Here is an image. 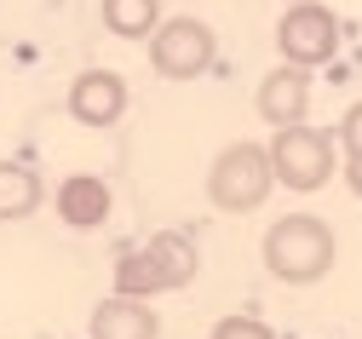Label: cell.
<instances>
[{"mask_svg": "<svg viewBox=\"0 0 362 339\" xmlns=\"http://www.w3.org/2000/svg\"><path fill=\"white\" fill-rule=\"evenodd\" d=\"M253 104H259V115L270 127H299L305 121V104H310V69L282 58V69H270L259 81V98Z\"/></svg>", "mask_w": 362, "mask_h": 339, "instance_id": "7", "label": "cell"}, {"mask_svg": "<svg viewBox=\"0 0 362 339\" xmlns=\"http://www.w3.org/2000/svg\"><path fill=\"white\" fill-rule=\"evenodd\" d=\"M213 64V29L202 18H167L150 35V69L161 81H196Z\"/></svg>", "mask_w": 362, "mask_h": 339, "instance_id": "6", "label": "cell"}, {"mask_svg": "<svg viewBox=\"0 0 362 339\" xmlns=\"http://www.w3.org/2000/svg\"><path fill=\"white\" fill-rule=\"evenodd\" d=\"M40 202H47L40 173L23 161H0V219H29Z\"/></svg>", "mask_w": 362, "mask_h": 339, "instance_id": "11", "label": "cell"}, {"mask_svg": "<svg viewBox=\"0 0 362 339\" xmlns=\"http://www.w3.org/2000/svg\"><path fill=\"white\" fill-rule=\"evenodd\" d=\"M213 339H276V328L247 316V311H236V316H218L213 322Z\"/></svg>", "mask_w": 362, "mask_h": 339, "instance_id": "13", "label": "cell"}, {"mask_svg": "<svg viewBox=\"0 0 362 339\" xmlns=\"http://www.w3.org/2000/svg\"><path fill=\"white\" fill-rule=\"evenodd\" d=\"M276 190V161L264 144H224L207 167V202L218 213H253Z\"/></svg>", "mask_w": 362, "mask_h": 339, "instance_id": "3", "label": "cell"}, {"mask_svg": "<svg viewBox=\"0 0 362 339\" xmlns=\"http://www.w3.org/2000/svg\"><path fill=\"white\" fill-rule=\"evenodd\" d=\"M264 270L288 282V287H310V282H322L334 270V253H339V241L328 230V219H316V213H288L264 230Z\"/></svg>", "mask_w": 362, "mask_h": 339, "instance_id": "1", "label": "cell"}, {"mask_svg": "<svg viewBox=\"0 0 362 339\" xmlns=\"http://www.w3.org/2000/svg\"><path fill=\"white\" fill-rule=\"evenodd\" d=\"M121 110H127V81H121V75H110V69L75 75V86H69V115H75L81 127H115Z\"/></svg>", "mask_w": 362, "mask_h": 339, "instance_id": "8", "label": "cell"}, {"mask_svg": "<svg viewBox=\"0 0 362 339\" xmlns=\"http://www.w3.org/2000/svg\"><path fill=\"white\" fill-rule=\"evenodd\" d=\"M339 144H345V156H362V104L345 110V121H339Z\"/></svg>", "mask_w": 362, "mask_h": 339, "instance_id": "14", "label": "cell"}, {"mask_svg": "<svg viewBox=\"0 0 362 339\" xmlns=\"http://www.w3.org/2000/svg\"><path fill=\"white\" fill-rule=\"evenodd\" d=\"M110 207H115V196H110V184L98 173H69L58 184V219L75 224V230H98L110 219Z\"/></svg>", "mask_w": 362, "mask_h": 339, "instance_id": "9", "label": "cell"}, {"mask_svg": "<svg viewBox=\"0 0 362 339\" xmlns=\"http://www.w3.org/2000/svg\"><path fill=\"white\" fill-rule=\"evenodd\" d=\"M345 184L362 196V156H345Z\"/></svg>", "mask_w": 362, "mask_h": 339, "instance_id": "15", "label": "cell"}, {"mask_svg": "<svg viewBox=\"0 0 362 339\" xmlns=\"http://www.w3.org/2000/svg\"><path fill=\"white\" fill-rule=\"evenodd\" d=\"M276 46L288 64H305V69L334 64L339 58V18L328 6H316V0H293L276 23Z\"/></svg>", "mask_w": 362, "mask_h": 339, "instance_id": "5", "label": "cell"}, {"mask_svg": "<svg viewBox=\"0 0 362 339\" xmlns=\"http://www.w3.org/2000/svg\"><path fill=\"white\" fill-rule=\"evenodd\" d=\"M202 253L185 230H156L150 241H132V248L115 253V294H139V299H156V294H173L196 276Z\"/></svg>", "mask_w": 362, "mask_h": 339, "instance_id": "2", "label": "cell"}, {"mask_svg": "<svg viewBox=\"0 0 362 339\" xmlns=\"http://www.w3.org/2000/svg\"><path fill=\"white\" fill-rule=\"evenodd\" d=\"M104 29L121 40H150L161 29V0H104Z\"/></svg>", "mask_w": 362, "mask_h": 339, "instance_id": "12", "label": "cell"}, {"mask_svg": "<svg viewBox=\"0 0 362 339\" xmlns=\"http://www.w3.org/2000/svg\"><path fill=\"white\" fill-rule=\"evenodd\" d=\"M156 333H161V316L139 294H110L93 311V339H156Z\"/></svg>", "mask_w": 362, "mask_h": 339, "instance_id": "10", "label": "cell"}, {"mask_svg": "<svg viewBox=\"0 0 362 339\" xmlns=\"http://www.w3.org/2000/svg\"><path fill=\"white\" fill-rule=\"evenodd\" d=\"M270 161H276V184L288 190H322L334 178V138L316 127H276L270 138Z\"/></svg>", "mask_w": 362, "mask_h": 339, "instance_id": "4", "label": "cell"}]
</instances>
